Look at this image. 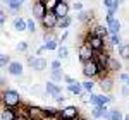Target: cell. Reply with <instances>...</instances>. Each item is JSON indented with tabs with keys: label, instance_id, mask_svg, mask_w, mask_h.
Returning <instances> with one entry per match:
<instances>
[{
	"label": "cell",
	"instance_id": "17",
	"mask_svg": "<svg viewBox=\"0 0 129 120\" xmlns=\"http://www.w3.org/2000/svg\"><path fill=\"white\" fill-rule=\"evenodd\" d=\"M91 33L93 34H96V36H100V38H110V33H109V28H107V24L103 26V24H95L93 28H91Z\"/></svg>",
	"mask_w": 129,
	"mask_h": 120
},
{
	"label": "cell",
	"instance_id": "22",
	"mask_svg": "<svg viewBox=\"0 0 129 120\" xmlns=\"http://www.w3.org/2000/svg\"><path fill=\"white\" fill-rule=\"evenodd\" d=\"M122 69V65H120V62L115 57H110L109 64H107V70L109 72H119V70Z\"/></svg>",
	"mask_w": 129,
	"mask_h": 120
},
{
	"label": "cell",
	"instance_id": "21",
	"mask_svg": "<svg viewBox=\"0 0 129 120\" xmlns=\"http://www.w3.org/2000/svg\"><path fill=\"white\" fill-rule=\"evenodd\" d=\"M67 89H69V93H71V94H74V96H81V94L84 93L83 82H79V81H76V82L69 84V86H67Z\"/></svg>",
	"mask_w": 129,
	"mask_h": 120
},
{
	"label": "cell",
	"instance_id": "4",
	"mask_svg": "<svg viewBox=\"0 0 129 120\" xmlns=\"http://www.w3.org/2000/svg\"><path fill=\"white\" fill-rule=\"evenodd\" d=\"M81 117V110L74 105H67V106H62L59 110L57 120H78Z\"/></svg>",
	"mask_w": 129,
	"mask_h": 120
},
{
	"label": "cell",
	"instance_id": "35",
	"mask_svg": "<svg viewBox=\"0 0 129 120\" xmlns=\"http://www.w3.org/2000/svg\"><path fill=\"white\" fill-rule=\"evenodd\" d=\"M26 50H28V43H26V41H19V43L16 45V51H21V53H24Z\"/></svg>",
	"mask_w": 129,
	"mask_h": 120
},
{
	"label": "cell",
	"instance_id": "51",
	"mask_svg": "<svg viewBox=\"0 0 129 120\" xmlns=\"http://www.w3.org/2000/svg\"><path fill=\"white\" fill-rule=\"evenodd\" d=\"M62 2H69V0H62Z\"/></svg>",
	"mask_w": 129,
	"mask_h": 120
},
{
	"label": "cell",
	"instance_id": "43",
	"mask_svg": "<svg viewBox=\"0 0 129 120\" xmlns=\"http://www.w3.org/2000/svg\"><path fill=\"white\" fill-rule=\"evenodd\" d=\"M119 79H120V81H126V82H127L129 76H127V74H126V72H120V74H119Z\"/></svg>",
	"mask_w": 129,
	"mask_h": 120
},
{
	"label": "cell",
	"instance_id": "37",
	"mask_svg": "<svg viewBox=\"0 0 129 120\" xmlns=\"http://www.w3.org/2000/svg\"><path fill=\"white\" fill-rule=\"evenodd\" d=\"M52 69H62V60L60 58H55V60H52Z\"/></svg>",
	"mask_w": 129,
	"mask_h": 120
},
{
	"label": "cell",
	"instance_id": "29",
	"mask_svg": "<svg viewBox=\"0 0 129 120\" xmlns=\"http://www.w3.org/2000/svg\"><path fill=\"white\" fill-rule=\"evenodd\" d=\"M10 62H12V60H10V57L7 53H0V67H2V69H7Z\"/></svg>",
	"mask_w": 129,
	"mask_h": 120
},
{
	"label": "cell",
	"instance_id": "26",
	"mask_svg": "<svg viewBox=\"0 0 129 120\" xmlns=\"http://www.w3.org/2000/svg\"><path fill=\"white\" fill-rule=\"evenodd\" d=\"M119 57L122 60H129V43H122L119 46Z\"/></svg>",
	"mask_w": 129,
	"mask_h": 120
},
{
	"label": "cell",
	"instance_id": "39",
	"mask_svg": "<svg viewBox=\"0 0 129 120\" xmlns=\"http://www.w3.org/2000/svg\"><path fill=\"white\" fill-rule=\"evenodd\" d=\"M53 100L57 101L59 105H64V103H66V96H64V93H62V94H59V96H55Z\"/></svg>",
	"mask_w": 129,
	"mask_h": 120
},
{
	"label": "cell",
	"instance_id": "8",
	"mask_svg": "<svg viewBox=\"0 0 129 120\" xmlns=\"http://www.w3.org/2000/svg\"><path fill=\"white\" fill-rule=\"evenodd\" d=\"M50 9H47V2H43V0H35L33 2V5H31V14H33V17L35 19H43V16L48 12Z\"/></svg>",
	"mask_w": 129,
	"mask_h": 120
},
{
	"label": "cell",
	"instance_id": "52",
	"mask_svg": "<svg viewBox=\"0 0 129 120\" xmlns=\"http://www.w3.org/2000/svg\"><path fill=\"white\" fill-rule=\"evenodd\" d=\"M127 106H129V105H127Z\"/></svg>",
	"mask_w": 129,
	"mask_h": 120
},
{
	"label": "cell",
	"instance_id": "45",
	"mask_svg": "<svg viewBox=\"0 0 129 120\" xmlns=\"http://www.w3.org/2000/svg\"><path fill=\"white\" fill-rule=\"evenodd\" d=\"M43 51H47V48H45V45H41L40 48H38V50H36V55H41V53H43Z\"/></svg>",
	"mask_w": 129,
	"mask_h": 120
},
{
	"label": "cell",
	"instance_id": "3",
	"mask_svg": "<svg viewBox=\"0 0 129 120\" xmlns=\"http://www.w3.org/2000/svg\"><path fill=\"white\" fill-rule=\"evenodd\" d=\"M19 113L28 120H47L45 118V108L36 106V105H26Z\"/></svg>",
	"mask_w": 129,
	"mask_h": 120
},
{
	"label": "cell",
	"instance_id": "36",
	"mask_svg": "<svg viewBox=\"0 0 129 120\" xmlns=\"http://www.w3.org/2000/svg\"><path fill=\"white\" fill-rule=\"evenodd\" d=\"M81 101H83V103H91V93L84 91V93L81 94Z\"/></svg>",
	"mask_w": 129,
	"mask_h": 120
},
{
	"label": "cell",
	"instance_id": "15",
	"mask_svg": "<svg viewBox=\"0 0 129 120\" xmlns=\"http://www.w3.org/2000/svg\"><path fill=\"white\" fill-rule=\"evenodd\" d=\"M98 86H100V89L103 91V93H107V94H109L110 91L114 89V81L110 79L109 76H103V77H100Z\"/></svg>",
	"mask_w": 129,
	"mask_h": 120
},
{
	"label": "cell",
	"instance_id": "25",
	"mask_svg": "<svg viewBox=\"0 0 129 120\" xmlns=\"http://www.w3.org/2000/svg\"><path fill=\"white\" fill-rule=\"evenodd\" d=\"M78 19L83 24H86V22H89V21L93 19V12L91 10H81V12H78Z\"/></svg>",
	"mask_w": 129,
	"mask_h": 120
},
{
	"label": "cell",
	"instance_id": "14",
	"mask_svg": "<svg viewBox=\"0 0 129 120\" xmlns=\"http://www.w3.org/2000/svg\"><path fill=\"white\" fill-rule=\"evenodd\" d=\"M110 57H112V55H110L107 50L95 51V60H96V62H98V64H100V65H102V67H103L105 70H107V64H109Z\"/></svg>",
	"mask_w": 129,
	"mask_h": 120
},
{
	"label": "cell",
	"instance_id": "7",
	"mask_svg": "<svg viewBox=\"0 0 129 120\" xmlns=\"http://www.w3.org/2000/svg\"><path fill=\"white\" fill-rule=\"evenodd\" d=\"M78 58L81 60V64L89 62V60L95 58V50L89 46L88 43H81L79 46H78Z\"/></svg>",
	"mask_w": 129,
	"mask_h": 120
},
{
	"label": "cell",
	"instance_id": "44",
	"mask_svg": "<svg viewBox=\"0 0 129 120\" xmlns=\"http://www.w3.org/2000/svg\"><path fill=\"white\" fill-rule=\"evenodd\" d=\"M112 4H114V0H103V5H105V9H110V7H112Z\"/></svg>",
	"mask_w": 129,
	"mask_h": 120
},
{
	"label": "cell",
	"instance_id": "20",
	"mask_svg": "<svg viewBox=\"0 0 129 120\" xmlns=\"http://www.w3.org/2000/svg\"><path fill=\"white\" fill-rule=\"evenodd\" d=\"M22 5H24V0H9L7 9H9V12L12 14V16H17Z\"/></svg>",
	"mask_w": 129,
	"mask_h": 120
},
{
	"label": "cell",
	"instance_id": "47",
	"mask_svg": "<svg viewBox=\"0 0 129 120\" xmlns=\"http://www.w3.org/2000/svg\"><path fill=\"white\" fill-rule=\"evenodd\" d=\"M117 2H119V4H124V2H126V0H117Z\"/></svg>",
	"mask_w": 129,
	"mask_h": 120
},
{
	"label": "cell",
	"instance_id": "32",
	"mask_svg": "<svg viewBox=\"0 0 129 120\" xmlns=\"http://www.w3.org/2000/svg\"><path fill=\"white\" fill-rule=\"evenodd\" d=\"M124 117H126V115L120 110H117V108H114L112 113H110V120H124Z\"/></svg>",
	"mask_w": 129,
	"mask_h": 120
},
{
	"label": "cell",
	"instance_id": "50",
	"mask_svg": "<svg viewBox=\"0 0 129 120\" xmlns=\"http://www.w3.org/2000/svg\"><path fill=\"white\" fill-rule=\"evenodd\" d=\"M126 84H127V86H129V79H127V82H126Z\"/></svg>",
	"mask_w": 129,
	"mask_h": 120
},
{
	"label": "cell",
	"instance_id": "24",
	"mask_svg": "<svg viewBox=\"0 0 129 120\" xmlns=\"http://www.w3.org/2000/svg\"><path fill=\"white\" fill-rule=\"evenodd\" d=\"M59 115V108L55 106H45V118L47 120H57Z\"/></svg>",
	"mask_w": 129,
	"mask_h": 120
},
{
	"label": "cell",
	"instance_id": "11",
	"mask_svg": "<svg viewBox=\"0 0 129 120\" xmlns=\"http://www.w3.org/2000/svg\"><path fill=\"white\" fill-rule=\"evenodd\" d=\"M45 89H47V96H52V98H55V96L64 93L62 88L59 86V82H53V81H47L45 82Z\"/></svg>",
	"mask_w": 129,
	"mask_h": 120
},
{
	"label": "cell",
	"instance_id": "38",
	"mask_svg": "<svg viewBox=\"0 0 129 120\" xmlns=\"http://www.w3.org/2000/svg\"><path fill=\"white\" fill-rule=\"evenodd\" d=\"M5 22H7V12L5 10H0V24L5 26Z\"/></svg>",
	"mask_w": 129,
	"mask_h": 120
},
{
	"label": "cell",
	"instance_id": "33",
	"mask_svg": "<svg viewBox=\"0 0 129 120\" xmlns=\"http://www.w3.org/2000/svg\"><path fill=\"white\" fill-rule=\"evenodd\" d=\"M83 88H84V91H88V93H93V88H95V82H93V79L83 81Z\"/></svg>",
	"mask_w": 129,
	"mask_h": 120
},
{
	"label": "cell",
	"instance_id": "5",
	"mask_svg": "<svg viewBox=\"0 0 129 120\" xmlns=\"http://www.w3.org/2000/svg\"><path fill=\"white\" fill-rule=\"evenodd\" d=\"M83 43H88L95 51H102V50L107 48V40H105V38H100L96 34H93L91 31L84 36V41H83Z\"/></svg>",
	"mask_w": 129,
	"mask_h": 120
},
{
	"label": "cell",
	"instance_id": "2",
	"mask_svg": "<svg viewBox=\"0 0 129 120\" xmlns=\"http://www.w3.org/2000/svg\"><path fill=\"white\" fill-rule=\"evenodd\" d=\"M22 100H21L19 91L12 89V88H7V89L2 91V105L7 106V108H19Z\"/></svg>",
	"mask_w": 129,
	"mask_h": 120
},
{
	"label": "cell",
	"instance_id": "46",
	"mask_svg": "<svg viewBox=\"0 0 129 120\" xmlns=\"http://www.w3.org/2000/svg\"><path fill=\"white\" fill-rule=\"evenodd\" d=\"M2 4H9V0H2Z\"/></svg>",
	"mask_w": 129,
	"mask_h": 120
},
{
	"label": "cell",
	"instance_id": "41",
	"mask_svg": "<svg viewBox=\"0 0 129 120\" xmlns=\"http://www.w3.org/2000/svg\"><path fill=\"white\" fill-rule=\"evenodd\" d=\"M120 93H122V96H129V86H127V84H126V86H122Z\"/></svg>",
	"mask_w": 129,
	"mask_h": 120
},
{
	"label": "cell",
	"instance_id": "48",
	"mask_svg": "<svg viewBox=\"0 0 129 120\" xmlns=\"http://www.w3.org/2000/svg\"><path fill=\"white\" fill-rule=\"evenodd\" d=\"M124 120H129V115H126V117H124Z\"/></svg>",
	"mask_w": 129,
	"mask_h": 120
},
{
	"label": "cell",
	"instance_id": "12",
	"mask_svg": "<svg viewBox=\"0 0 129 120\" xmlns=\"http://www.w3.org/2000/svg\"><path fill=\"white\" fill-rule=\"evenodd\" d=\"M105 24H107V28H109V33L110 34H120V21L117 17H107L105 19Z\"/></svg>",
	"mask_w": 129,
	"mask_h": 120
},
{
	"label": "cell",
	"instance_id": "1",
	"mask_svg": "<svg viewBox=\"0 0 129 120\" xmlns=\"http://www.w3.org/2000/svg\"><path fill=\"white\" fill-rule=\"evenodd\" d=\"M83 76L86 79H93V77H103V76H109V70H105L102 65H100L96 60H89V62H84L83 64Z\"/></svg>",
	"mask_w": 129,
	"mask_h": 120
},
{
	"label": "cell",
	"instance_id": "18",
	"mask_svg": "<svg viewBox=\"0 0 129 120\" xmlns=\"http://www.w3.org/2000/svg\"><path fill=\"white\" fill-rule=\"evenodd\" d=\"M43 45H45V48H47L48 51H57L59 50V40L53 38V36H48V34H45Z\"/></svg>",
	"mask_w": 129,
	"mask_h": 120
},
{
	"label": "cell",
	"instance_id": "34",
	"mask_svg": "<svg viewBox=\"0 0 129 120\" xmlns=\"http://www.w3.org/2000/svg\"><path fill=\"white\" fill-rule=\"evenodd\" d=\"M28 33L29 34H35L36 33V24H35V19H28Z\"/></svg>",
	"mask_w": 129,
	"mask_h": 120
},
{
	"label": "cell",
	"instance_id": "49",
	"mask_svg": "<svg viewBox=\"0 0 129 120\" xmlns=\"http://www.w3.org/2000/svg\"><path fill=\"white\" fill-rule=\"evenodd\" d=\"M78 120H86V118H83V117H79V118H78Z\"/></svg>",
	"mask_w": 129,
	"mask_h": 120
},
{
	"label": "cell",
	"instance_id": "6",
	"mask_svg": "<svg viewBox=\"0 0 129 120\" xmlns=\"http://www.w3.org/2000/svg\"><path fill=\"white\" fill-rule=\"evenodd\" d=\"M59 17L55 16V12L50 9L45 16H43V19H41V26L45 28L47 31H53L55 28H59Z\"/></svg>",
	"mask_w": 129,
	"mask_h": 120
},
{
	"label": "cell",
	"instance_id": "13",
	"mask_svg": "<svg viewBox=\"0 0 129 120\" xmlns=\"http://www.w3.org/2000/svg\"><path fill=\"white\" fill-rule=\"evenodd\" d=\"M7 72L10 76H14V77H21L22 72H24V67H22V64L19 60H12L9 64V67H7Z\"/></svg>",
	"mask_w": 129,
	"mask_h": 120
},
{
	"label": "cell",
	"instance_id": "27",
	"mask_svg": "<svg viewBox=\"0 0 129 120\" xmlns=\"http://www.w3.org/2000/svg\"><path fill=\"white\" fill-rule=\"evenodd\" d=\"M71 24H72V17H71V14H69V16H66V17H62V19L59 21V28H60L62 31L69 29Z\"/></svg>",
	"mask_w": 129,
	"mask_h": 120
},
{
	"label": "cell",
	"instance_id": "9",
	"mask_svg": "<svg viewBox=\"0 0 129 120\" xmlns=\"http://www.w3.org/2000/svg\"><path fill=\"white\" fill-rule=\"evenodd\" d=\"M52 10L55 12V16L59 17V19H62V17H66V16H69V2H62V0H55V4H53V7H52Z\"/></svg>",
	"mask_w": 129,
	"mask_h": 120
},
{
	"label": "cell",
	"instance_id": "42",
	"mask_svg": "<svg viewBox=\"0 0 129 120\" xmlns=\"http://www.w3.org/2000/svg\"><path fill=\"white\" fill-rule=\"evenodd\" d=\"M64 81L67 82V86H69V84H72V82H76V79H74V77H71V76H66V77H64Z\"/></svg>",
	"mask_w": 129,
	"mask_h": 120
},
{
	"label": "cell",
	"instance_id": "28",
	"mask_svg": "<svg viewBox=\"0 0 129 120\" xmlns=\"http://www.w3.org/2000/svg\"><path fill=\"white\" fill-rule=\"evenodd\" d=\"M103 110H105V106H93L91 108V117L95 120H100L103 117Z\"/></svg>",
	"mask_w": 129,
	"mask_h": 120
},
{
	"label": "cell",
	"instance_id": "40",
	"mask_svg": "<svg viewBox=\"0 0 129 120\" xmlns=\"http://www.w3.org/2000/svg\"><path fill=\"white\" fill-rule=\"evenodd\" d=\"M72 9L78 10V12H81V10H83V4H81V2H76V4L72 5Z\"/></svg>",
	"mask_w": 129,
	"mask_h": 120
},
{
	"label": "cell",
	"instance_id": "31",
	"mask_svg": "<svg viewBox=\"0 0 129 120\" xmlns=\"http://www.w3.org/2000/svg\"><path fill=\"white\" fill-rule=\"evenodd\" d=\"M67 57H69V50H67V46H59V50H57V58L66 60Z\"/></svg>",
	"mask_w": 129,
	"mask_h": 120
},
{
	"label": "cell",
	"instance_id": "16",
	"mask_svg": "<svg viewBox=\"0 0 129 120\" xmlns=\"http://www.w3.org/2000/svg\"><path fill=\"white\" fill-rule=\"evenodd\" d=\"M0 120H19L17 110H16V108H7V106H4V110L0 113Z\"/></svg>",
	"mask_w": 129,
	"mask_h": 120
},
{
	"label": "cell",
	"instance_id": "23",
	"mask_svg": "<svg viewBox=\"0 0 129 120\" xmlns=\"http://www.w3.org/2000/svg\"><path fill=\"white\" fill-rule=\"evenodd\" d=\"M64 77H66V74L62 72V69H52L50 72V81H53V82H62Z\"/></svg>",
	"mask_w": 129,
	"mask_h": 120
},
{
	"label": "cell",
	"instance_id": "10",
	"mask_svg": "<svg viewBox=\"0 0 129 120\" xmlns=\"http://www.w3.org/2000/svg\"><path fill=\"white\" fill-rule=\"evenodd\" d=\"M28 65H29L33 70H36V72H41V70L47 69L48 62L43 58V57H33V55H29V57H28Z\"/></svg>",
	"mask_w": 129,
	"mask_h": 120
},
{
	"label": "cell",
	"instance_id": "30",
	"mask_svg": "<svg viewBox=\"0 0 129 120\" xmlns=\"http://www.w3.org/2000/svg\"><path fill=\"white\" fill-rule=\"evenodd\" d=\"M109 43L112 45V46H120V45H122V38H120V34H110Z\"/></svg>",
	"mask_w": 129,
	"mask_h": 120
},
{
	"label": "cell",
	"instance_id": "19",
	"mask_svg": "<svg viewBox=\"0 0 129 120\" xmlns=\"http://www.w3.org/2000/svg\"><path fill=\"white\" fill-rule=\"evenodd\" d=\"M12 26H14V29L19 31V33H22V31H28V19L16 16V17H14V22H12Z\"/></svg>",
	"mask_w": 129,
	"mask_h": 120
}]
</instances>
